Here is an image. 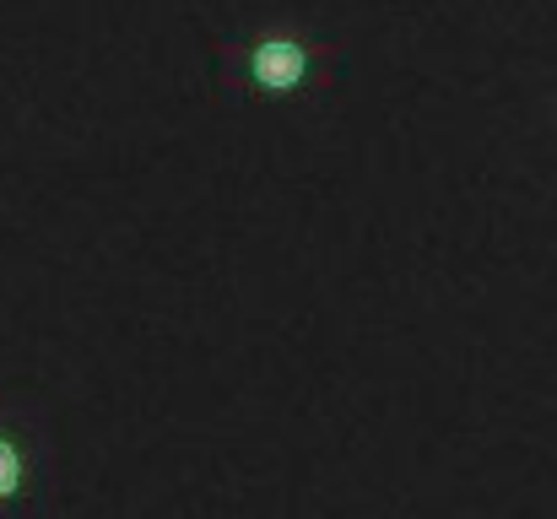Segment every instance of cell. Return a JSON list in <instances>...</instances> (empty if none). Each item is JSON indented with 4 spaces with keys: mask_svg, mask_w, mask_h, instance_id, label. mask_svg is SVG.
<instances>
[{
    "mask_svg": "<svg viewBox=\"0 0 557 519\" xmlns=\"http://www.w3.org/2000/svg\"><path fill=\"white\" fill-rule=\"evenodd\" d=\"M22 487H27V460H22V449L0 433V504H11Z\"/></svg>",
    "mask_w": 557,
    "mask_h": 519,
    "instance_id": "7a4b0ae2",
    "label": "cell"
},
{
    "mask_svg": "<svg viewBox=\"0 0 557 519\" xmlns=\"http://www.w3.org/2000/svg\"><path fill=\"white\" fill-rule=\"evenodd\" d=\"M255 76L265 82V87H293L298 76H304V49L298 44H282V38H271L260 54H255Z\"/></svg>",
    "mask_w": 557,
    "mask_h": 519,
    "instance_id": "6da1fadb",
    "label": "cell"
}]
</instances>
